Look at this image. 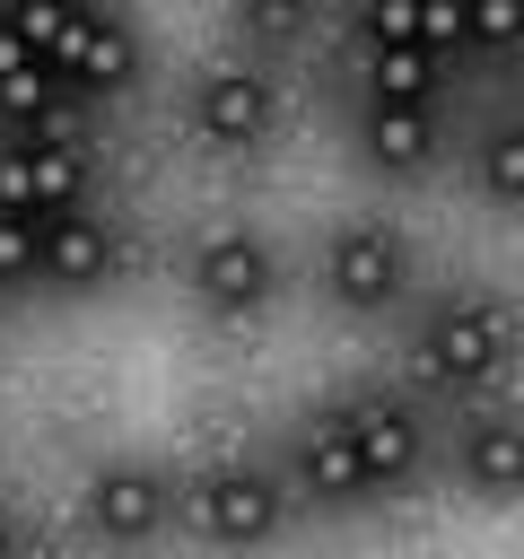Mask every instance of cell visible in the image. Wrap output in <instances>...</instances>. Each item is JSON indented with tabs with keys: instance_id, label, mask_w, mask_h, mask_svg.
<instances>
[{
	"instance_id": "6da1fadb",
	"label": "cell",
	"mask_w": 524,
	"mask_h": 559,
	"mask_svg": "<svg viewBox=\"0 0 524 559\" xmlns=\"http://www.w3.org/2000/svg\"><path fill=\"white\" fill-rule=\"evenodd\" d=\"M524 349V314L498 288H454L437 297V314L419 323V367L437 384H489L507 358Z\"/></svg>"
},
{
	"instance_id": "7a4b0ae2",
	"label": "cell",
	"mask_w": 524,
	"mask_h": 559,
	"mask_svg": "<svg viewBox=\"0 0 524 559\" xmlns=\"http://www.w3.org/2000/svg\"><path fill=\"white\" fill-rule=\"evenodd\" d=\"M402 288H410V245H402L384 218H349V227H332V245H323V297H332V306H349V314H384Z\"/></svg>"
},
{
	"instance_id": "3957f363",
	"label": "cell",
	"mask_w": 524,
	"mask_h": 559,
	"mask_svg": "<svg viewBox=\"0 0 524 559\" xmlns=\"http://www.w3.org/2000/svg\"><path fill=\"white\" fill-rule=\"evenodd\" d=\"M192 297L201 306H218V314H253L271 288H279V253L253 236V227H210L201 245H192Z\"/></svg>"
},
{
	"instance_id": "277c9868",
	"label": "cell",
	"mask_w": 524,
	"mask_h": 559,
	"mask_svg": "<svg viewBox=\"0 0 524 559\" xmlns=\"http://www.w3.org/2000/svg\"><path fill=\"white\" fill-rule=\"evenodd\" d=\"M271 122H279V87L262 70L218 61V70L192 79V131L210 148H253V140H271Z\"/></svg>"
},
{
	"instance_id": "5b68a950",
	"label": "cell",
	"mask_w": 524,
	"mask_h": 559,
	"mask_svg": "<svg viewBox=\"0 0 524 559\" xmlns=\"http://www.w3.org/2000/svg\"><path fill=\"white\" fill-rule=\"evenodd\" d=\"M297 489L314 498V507H358V498H376V472H367V454H358V428H349V411L341 402H323L306 428H297Z\"/></svg>"
},
{
	"instance_id": "8992f818",
	"label": "cell",
	"mask_w": 524,
	"mask_h": 559,
	"mask_svg": "<svg viewBox=\"0 0 524 559\" xmlns=\"http://www.w3.org/2000/svg\"><path fill=\"white\" fill-rule=\"evenodd\" d=\"M192 515H201V533H218V542H271L279 515H288V489H279L271 472H253V463H218V472L192 480Z\"/></svg>"
},
{
	"instance_id": "52a82bcc",
	"label": "cell",
	"mask_w": 524,
	"mask_h": 559,
	"mask_svg": "<svg viewBox=\"0 0 524 559\" xmlns=\"http://www.w3.org/2000/svg\"><path fill=\"white\" fill-rule=\"evenodd\" d=\"M0 201L9 210H70V201H87V157H79V140L70 131H52V140H0Z\"/></svg>"
},
{
	"instance_id": "ba28073f",
	"label": "cell",
	"mask_w": 524,
	"mask_h": 559,
	"mask_svg": "<svg viewBox=\"0 0 524 559\" xmlns=\"http://www.w3.org/2000/svg\"><path fill=\"white\" fill-rule=\"evenodd\" d=\"M52 70L79 87V96H122L131 79H140V35L114 17V9H79L70 17V35H61V52H52Z\"/></svg>"
},
{
	"instance_id": "9c48e42d",
	"label": "cell",
	"mask_w": 524,
	"mask_h": 559,
	"mask_svg": "<svg viewBox=\"0 0 524 559\" xmlns=\"http://www.w3.org/2000/svg\"><path fill=\"white\" fill-rule=\"evenodd\" d=\"M166 515H175V480H166L157 463H105V472L87 480V524H96L105 542H148Z\"/></svg>"
},
{
	"instance_id": "30bf717a",
	"label": "cell",
	"mask_w": 524,
	"mask_h": 559,
	"mask_svg": "<svg viewBox=\"0 0 524 559\" xmlns=\"http://www.w3.org/2000/svg\"><path fill=\"white\" fill-rule=\"evenodd\" d=\"M341 411H349V428H358V454H367L376 489L419 480V463H428V428H419V411H410L402 393H358V402H341Z\"/></svg>"
},
{
	"instance_id": "8fae6325",
	"label": "cell",
	"mask_w": 524,
	"mask_h": 559,
	"mask_svg": "<svg viewBox=\"0 0 524 559\" xmlns=\"http://www.w3.org/2000/svg\"><path fill=\"white\" fill-rule=\"evenodd\" d=\"M445 105H393V96H367L358 105V148H367V166H384V175H419L428 157H437V122Z\"/></svg>"
},
{
	"instance_id": "7c38bea8",
	"label": "cell",
	"mask_w": 524,
	"mask_h": 559,
	"mask_svg": "<svg viewBox=\"0 0 524 559\" xmlns=\"http://www.w3.org/2000/svg\"><path fill=\"white\" fill-rule=\"evenodd\" d=\"M114 271V227L105 210L70 201V210H44V280L52 288H96Z\"/></svg>"
},
{
	"instance_id": "4fadbf2b",
	"label": "cell",
	"mask_w": 524,
	"mask_h": 559,
	"mask_svg": "<svg viewBox=\"0 0 524 559\" xmlns=\"http://www.w3.org/2000/svg\"><path fill=\"white\" fill-rule=\"evenodd\" d=\"M472 498H524V411H480L454 445Z\"/></svg>"
},
{
	"instance_id": "5bb4252c",
	"label": "cell",
	"mask_w": 524,
	"mask_h": 559,
	"mask_svg": "<svg viewBox=\"0 0 524 559\" xmlns=\"http://www.w3.org/2000/svg\"><path fill=\"white\" fill-rule=\"evenodd\" d=\"M358 79L367 96H393V105H445V52L428 44H358Z\"/></svg>"
},
{
	"instance_id": "9a60e30c",
	"label": "cell",
	"mask_w": 524,
	"mask_h": 559,
	"mask_svg": "<svg viewBox=\"0 0 524 559\" xmlns=\"http://www.w3.org/2000/svg\"><path fill=\"white\" fill-rule=\"evenodd\" d=\"M472 175H480V192H489L498 210H524V122H498V131L480 140Z\"/></svg>"
},
{
	"instance_id": "2e32d148",
	"label": "cell",
	"mask_w": 524,
	"mask_h": 559,
	"mask_svg": "<svg viewBox=\"0 0 524 559\" xmlns=\"http://www.w3.org/2000/svg\"><path fill=\"white\" fill-rule=\"evenodd\" d=\"M17 280H44V218L0 201V288H17Z\"/></svg>"
},
{
	"instance_id": "e0dca14e",
	"label": "cell",
	"mask_w": 524,
	"mask_h": 559,
	"mask_svg": "<svg viewBox=\"0 0 524 559\" xmlns=\"http://www.w3.org/2000/svg\"><path fill=\"white\" fill-rule=\"evenodd\" d=\"M358 44H428V0H358Z\"/></svg>"
},
{
	"instance_id": "ac0fdd59",
	"label": "cell",
	"mask_w": 524,
	"mask_h": 559,
	"mask_svg": "<svg viewBox=\"0 0 524 559\" xmlns=\"http://www.w3.org/2000/svg\"><path fill=\"white\" fill-rule=\"evenodd\" d=\"M79 9H87V0H9V9H0V17H9V26H17V35H26V44H35V52H44V61H52V52H61V35H70V17H79Z\"/></svg>"
},
{
	"instance_id": "d6986e66",
	"label": "cell",
	"mask_w": 524,
	"mask_h": 559,
	"mask_svg": "<svg viewBox=\"0 0 524 559\" xmlns=\"http://www.w3.org/2000/svg\"><path fill=\"white\" fill-rule=\"evenodd\" d=\"M524 44V0H472V52H515Z\"/></svg>"
},
{
	"instance_id": "ffe728a7",
	"label": "cell",
	"mask_w": 524,
	"mask_h": 559,
	"mask_svg": "<svg viewBox=\"0 0 524 559\" xmlns=\"http://www.w3.org/2000/svg\"><path fill=\"white\" fill-rule=\"evenodd\" d=\"M428 44L454 61V52H472V0H428Z\"/></svg>"
},
{
	"instance_id": "44dd1931",
	"label": "cell",
	"mask_w": 524,
	"mask_h": 559,
	"mask_svg": "<svg viewBox=\"0 0 524 559\" xmlns=\"http://www.w3.org/2000/svg\"><path fill=\"white\" fill-rule=\"evenodd\" d=\"M306 9H314V0H236V17H245L253 35H297Z\"/></svg>"
},
{
	"instance_id": "7402d4cb",
	"label": "cell",
	"mask_w": 524,
	"mask_h": 559,
	"mask_svg": "<svg viewBox=\"0 0 524 559\" xmlns=\"http://www.w3.org/2000/svg\"><path fill=\"white\" fill-rule=\"evenodd\" d=\"M0 550H17V515H0Z\"/></svg>"
}]
</instances>
